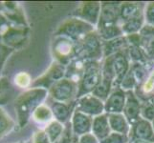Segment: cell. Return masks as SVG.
<instances>
[{"mask_svg":"<svg viewBox=\"0 0 154 143\" xmlns=\"http://www.w3.org/2000/svg\"><path fill=\"white\" fill-rule=\"evenodd\" d=\"M79 85L68 78H61L57 81L51 89L52 97L57 102L66 103L77 97Z\"/></svg>","mask_w":154,"mask_h":143,"instance_id":"obj_5","label":"cell"},{"mask_svg":"<svg viewBox=\"0 0 154 143\" xmlns=\"http://www.w3.org/2000/svg\"><path fill=\"white\" fill-rule=\"evenodd\" d=\"M53 115H53L52 110L48 106H46L44 104L39 105L34 112V118L40 123H45V122L50 123L52 121Z\"/></svg>","mask_w":154,"mask_h":143,"instance_id":"obj_20","label":"cell"},{"mask_svg":"<svg viewBox=\"0 0 154 143\" xmlns=\"http://www.w3.org/2000/svg\"><path fill=\"white\" fill-rule=\"evenodd\" d=\"M144 17V9L138 3H123L120 5V23Z\"/></svg>","mask_w":154,"mask_h":143,"instance_id":"obj_13","label":"cell"},{"mask_svg":"<svg viewBox=\"0 0 154 143\" xmlns=\"http://www.w3.org/2000/svg\"><path fill=\"white\" fill-rule=\"evenodd\" d=\"M148 100H149V101H150V102H151V103L154 105V95H152V97H151L149 99H148Z\"/></svg>","mask_w":154,"mask_h":143,"instance_id":"obj_33","label":"cell"},{"mask_svg":"<svg viewBox=\"0 0 154 143\" xmlns=\"http://www.w3.org/2000/svg\"><path fill=\"white\" fill-rule=\"evenodd\" d=\"M72 137H73V131H72L71 123L69 122L68 125L64 128L63 133L60 135V136L58 137L55 143H71Z\"/></svg>","mask_w":154,"mask_h":143,"instance_id":"obj_26","label":"cell"},{"mask_svg":"<svg viewBox=\"0 0 154 143\" xmlns=\"http://www.w3.org/2000/svg\"><path fill=\"white\" fill-rule=\"evenodd\" d=\"M15 82L17 83V85L21 87H26L27 85H29V83H30V77L28 75H26V73H20V75L17 76Z\"/></svg>","mask_w":154,"mask_h":143,"instance_id":"obj_30","label":"cell"},{"mask_svg":"<svg viewBox=\"0 0 154 143\" xmlns=\"http://www.w3.org/2000/svg\"><path fill=\"white\" fill-rule=\"evenodd\" d=\"M102 42L97 31L88 34L76 43V57L85 61H100L103 56Z\"/></svg>","mask_w":154,"mask_h":143,"instance_id":"obj_1","label":"cell"},{"mask_svg":"<svg viewBox=\"0 0 154 143\" xmlns=\"http://www.w3.org/2000/svg\"><path fill=\"white\" fill-rule=\"evenodd\" d=\"M120 21V5L114 3L102 4V10L97 29L118 25ZM120 25V24H119Z\"/></svg>","mask_w":154,"mask_h":143,"instance_id":"obj_9","label":"cell"},{"mask_svg":"<svg viewBox=\"0 0 154 143\" xmlns=\"http://www.w3.org/2000/svg\"><path fill=\"white\" fill-rule=\"evenodd\" d=\"M129 137L130 141L139 139L154 143V129L152 122L143 118H140L134 125L131 126Z\"/></svg>","mask_w":154,"mask_h":143,"instance_id":"obj_8","label":"cell"},{"mask_svg":"<svg viewBox=\"0 0 154 143\" xmlns=\"http://www.w3.org/2000/svg\"><path fill=\"white\" fill-rule=\"evenodd\" d=\"M53 115L56 116V118L57 121H60V123H64L65 121L68 120L69 116H70V110L68 108V105L66 103L62 102H55L53 105L52 109Z\"/></svg>","mask_w":154,"mask_h":143,"instance_id":"obj_19","label":"cell"},{"mask_svg":"<svg viewBox=\"0 0 154 143\" xmlns=\"http://www.w3.org/2000/svg\"><path fill=\"white\" fill-rule=\"evenodd\" d=\"M126 100V92L120 87L113 88L108 97L104 101V113L105 114H122Z\"/></svg>","mask_w":154,"mask_h":143,"instance_id":"obj_7","label":"cell"},{"mask_svg":"<svg viewBox=\"0 0 154 143\" xmlns=\"http://www.w3.org/2000/svg\"><path fill=\"white\" fill-rule=\"evenodd\" d=\"M141 91L144 94H150L154 93V70L148 76L146 80L142 84Z\"/></svg>","mask_w":154,"mask_h":143,"instance_id":"obj_25","label":"cell"},{"mask_svg":"<svg viewBox=\"0 0 154 143\" xmlns=\"http://www.w3.org/2000/svg\"><path fill=\"white\" fill-rule=\"evenodd\" d=\"M129 142H130L129 136L114 133V132H112L104 139L100 141V143H129Z\"/></svg>","mask_w":154,"mask_h":143,"instance_id":"obj_23","label":"cell"},{"mask_svg":"<svg viewBox=\"0 0 154 143\" xmlns=\"http://www.w3.org/2000/svg\"><path fill=\"white\" fill-rule=\"evenodd\" d=\"M129 143H130V142H129Z\"/></svg>","mask_w":154,"mask_h":143,"instance_id":"obj_35","label":"cell"},{"mask_svg":"<svg viewBox=\"0 0 154 143\" xmlns=\"http://www.w3.org/2000/svg\"><path fill=\"white\" fill-rule=\"evenodd\" d=\"M130 143H150V142H147V141H143V140H139V139H134V140H131Z\"/></svg>","mask_w":154,"mask_h":143,"instance_id":"obj_32","label":"cell"},{"mask_svg":"<svg viewBox=\"0 0 154 143\" xmlns=\"http://www.w3.org/2000/svg\"><path fill=\"white\" fill-rule=\"evenodd\" d=\"M71 143H79V136H75V135L73 134V137H72Z\"/></svg>","mask_w":154,"mask_h":143,"instance_id":"obj_31","label":"cell"},{"mask_svg":"<svg viewBox=\"0 0 154 143\" xmlns=\"http://www.w3.org/2000/svg\"><path fill=\"white\" fill-rule=\"evenodd\" d=\"M102 80V63L100 61H86L82 77L79 83L77 98L92 94Z\"/></svg>","mask_w":154,"mask_h":143,"instance_id":"obj_2","label":"cell"},{"mask_svg":"<svg viewBox=\"0 0 154 143\" xmlns=\"http://www.w3.org/2000/svg\"><path fill=\"white\" fill-rule=\"evenodd\" d=\"M79 143H100V140L92 133H88L79 136Z\"/></svg>","mask_w":154,"mask_h":143,"instance_id":"obj_28","label":"cell"},{"mask_svg":"<svg viewBox=\"0 0 154 143\" xmlns=\"http://www.w3.org/2000/svg\"><path fill=\"white\" fill-rule=\"evenodd\" d=\"M137 86H138V84H137L136 79L129 69L128 73H126L124 79L122 80V82L120 84V88L122 90H124L125 92H130V91H134L135 87H137Z\"/></svg>","mask_w":154,"mask_h":143,"instance_id":"obj_21","label":"cell"},{"mask_svg":"<svg viewBox=\"0 0 154 143\" xmlns=\"http://www.w3.org/2000/svg\"><path fill=\"white\" fill-rule=\"evenodd\" d=\"M65 127L63 126L62 123H60L57 120H52L50 123H48L46 127V134L49 136L50 141L52 143H55L58 137L60 136V135L63 133Z\"/></svg>","mask_w":154,"mask_h":143,"instance_id":"obj_18","label":"cell"},{"mask_svg":"<svg viewBox=\"0 0 154 143\" xmlns=\"http://www.w3.org/2000/svg\"><path fill=\"white\" fill-rule=\"evenodd\" d=\"M34 143H52L46 132L39 131L34 136Z\"/></svg>","mask_w":154,"mask_h":143,"instance_id":"obj_27","label":"cell"},{"mask_svg":"<svg viewBox=\"0 0 154 143\" xmlns=\"http://www.w3.org/2000/svg\"><path fill=\"white\" fill-rule=\"evenodd\" d=\"M94 31H96V28L93 25L75 17L67 20L61 26L60 30V35L68 37L77 43L79 40H82L84 36H86L88 34L92 33Z\"/></svg>","mask_w":154,"mask_h":143,"instance_id":"obj_3","label":"cell"},{"mask_svg":"<svg viewBox=\"0 0 154 143\" xmlns=\"http://www.w3.org/2000/svg\"><path fill=\"white\" fill-rule=\"evenodd\" d=\"M141 101L134 91L126 92V100L124 108V115L130 126L134 125L141 118Z\"/></svg>","mask_w":154,"mask_h":143,"instance_id":"obj_11","label":"cell"},{"mask_svg":"<svg viewBox=\"0 0 154 143\" xmlns=\"http://www.w3.org/2000/svg\"><path fill=\"white\" fill-rule=\"evenodd\" d=\"M141 118L151 122L154 120V105L148 99L141 104Z\"/></svg>","mask_w":154,"mask_h":143,"instance_id":"obj_22","label":"cell"},{"mask_svg":"<svg viewBox=\"0 0 154 143\" xmlns=\"http://www.w3.org/2000/svg\"><path fill=\"white\" fill-rule=\"evenodd\" d=\"M144 51L146 52V55L149 57L150 60L154 61V38L148 41V43L144 48Z\"/></svg>","mask_w":154,"mask_h":143,"instance_id":"obj_29","label":"cell"},{"mask_svg":"<svg viewBox=\"0 0 154 143\" xmlns=\"http://www.w3.org/2000/svg\"><path fill=\"white\" fill-rule=\"evenodd\" d=\"M100 10H102V4L99 2H85L81 4L78 7L75 13V16L78 19L93 25L95 28L98 26Z\"/></svg>","mask_w":154,"mask_h":143,"instance_id":"obj_6","label":"cell"},{"mask_svg":"<svg viewBox=\"0 0 154 143\" xmlns=\"http://www.w3.org/2000/svg\"><path fill=\"white\" fill-rule=\"evenodd\" d=\"M70 123H71L73 134L75 136H81L85 134L91 133L93 118L82 112L74 110L71 116Z\"/></svg>","mask_w":154,"mask_h":143,"instance_id":"obj_12","label":"cell"},{"mask_svg":"<svg viewBox=\"0 0 154 143\" xmlns=\"http://www.w3.org/2000/svg\"><path fill=\"white\" fill-rule=\"evenodd\" d=\"M152 126H153V129H154V120L152 121Z\"/></svg>","mask_w":154,"mask_h":143,"instance_id":"obj_34","label":"cell"},{"mask_svg":"<svg viewBox=\"0 0 154 143\" xmlns=\"http://www.w3.org/2000/svg\"><path fill=\"white\" fill-rule=\"evenodd\" d=\"M91 133L96 136L100 141L104 139L105 137H107L111 133H112L109 122H108L107 114L104 113L100 115L93 118Z\"/></svg>","mask_w":154,"mask_h":143,"instance_id":"obj_14","label":"cell"},{"mask_svg":"<svg viewBox=\"0 0 154 143\" xmlns=\"http://www.w3.org/2000/svg\"><path fill=\"white\" fill-rule=\"evenodd\" d=\"M75 110L95 118L104 114V101L93 94H85L77 99Z\"/></svg>","mask_w":154,"mask_h":143,"instance_id":"obj_4","label":"cell"},{"mask_svg":"<svg viewBox=\"0 0 154 143\" xmlns=\"http://www.w3.org/2000/svg\"><path fill=\"white\" fill-rule=\"evenodd\" d=\"M145 24L154 27V2L147 3L144 8Z\"/></svg>","mask_w":154,"mask_h":143,"instance_id":"obj_24","label":"cell"},{"mask_svg":"<svg viewBox=\"0 0 154 143\" xmlns=\"http://www.w3.org/2000/svg\"><path fill=\"white\" fill-rule=\"evenodd\" d=\"M85 63L86 61L81 59V58H78V57L74 58V59L68 64L67 69L65 70L66 78L70 79V80L77 83L79 85V83L82 77L84 69H85Z\"/></svg>","mask_w":154,"mask_h":143,"instance_id":"obj_16","label":"cell"},{"mask_svg":"<svg viewBox=\"0 0 154 143\" xmlns=\"http://www.w3.org/2000/svg\"><path fill=\"white\" fill-rule=\"evenodd\" d=\"M54 51L56 56L61 62L66 61L70 63L76 57V42L60 35L57 39Z\"/></svg>","mask_w":154,"mask_h":143,"instance_id":"obj_10","label":"cell"},{"mask_svg":"<svg viewBox=\"0 0 154 143\" xmlns=\"http://www.w3.org/2000/svg\"><path fill=\"white\" fill-rule=\"evenodd\" d=\"M108 122L111 131L122 135H130L131 126L125 118L124 114H107Z\"/></svg>","mask_w":154,"mask_h":143,"instance_id":"obj_15","label":"cell"},{"mask_svg":"<svg viewBox=\"0 0 154 143\" xmlns=\"http://www.w3.org/2000/svg\"><path fill=\"white\" fill-rule=\"evenodd\" d=\"M103 57H107L123 52L124 49L128 47V42L125 36H120L109 41H103Z\"/></svg>","mask_w":154,"mask_h":143,"instance_id":"obj_17","label":"cell"}]
</instances>
